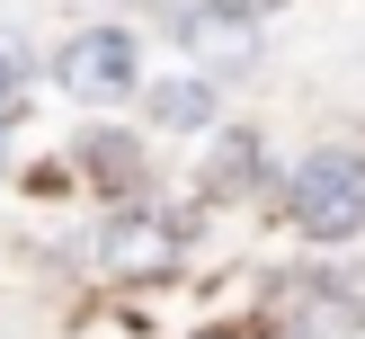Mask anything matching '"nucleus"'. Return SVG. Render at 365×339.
Returning <instances> with one entry per match:
<instances>
[{"instance_id": "nucleus-5", "label": "nucleus", "mask_w": 365, "mask_h": 339, "mask_svg": "<svg viewBox=\"0 0 365 339\" xmlns=\"http://www.w3.org/2000/svg\"><path fill=\"white\" fill-rule=\"evenodd\" d=\"M18 81H27V36H9V27H0V116L18 107Z\"/></svg>"}, {"instance_id": "nucleus-3", "label": "nucleus", "mask_w": 365, "mask_h": 339, "mask_svg": "<svg viewBox=\"0 0 365 339\" xmlns=\"http://www.w3.org/2000/svg\"><path fill=\"white\" fill-rule=\"evenodd\" d=\"M98 259L116 268V277H160V268L178 259V232L160 223V214H116L107 241H98Z\"/></svg>"}, {"instance_id": "nucleus-4", "label": "nucleus", "mask_w": 365, "mask_h": 339, "mask_svg": "<svg viewBox=\"0 0 365 339\" xmlns=\"http://www.w3.org/2000/svg\"><path fill=\"white\" fill-rule=\"evenodd\" d=\"M152 116L160 125H205L214 116V81H160L152 89Z\"/></svg>"}, {"instance_id": "nucleus-1", "label": "nucleus", "mask_w": 365, "mask_h": 339, "mask_svg": "<svg viewBox=\"0 0 365 339\" xmlns=\"http://www.w3.org/2000/svg\"><path fill=\"white\" fill-rule=\"evenodd\" d=\"M285 214H294L303 241H356L365 232V152H312L285 188Z\"/></svg>"}, {"instance_id": "nucleus-2", "label": "nucleus", "mask_w": 365, "mask_h": 339, "mask_svg": "<svg viewBox=\"0 0 365 339\" xmlns=\"http://www.w3.org/2000/svg\"><path fill=\"white\" fill-rule=\"evenodd\" d=\"M134 71H143V54H134V36L125 27H89V36H71L63 45V63H53V81L71 89V98H125L134 89Z\"/></svg>"}]
</instances>
